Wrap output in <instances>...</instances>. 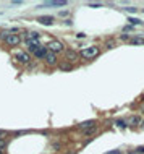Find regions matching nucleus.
<instances>
[{
	"mask_svg": "<svg viewBox=\"0 0 144 154\" xmlns=\"http://www.w3.org/2000/svg\"><path fill=\"white\" fill-rule=\"evenodd\" d=\"M97 55H99V47H96V46L84 47V49L81 50V57L86 58V60H91V58L97 57Z\"/></svg>",
	"mask_w": 144,
	"mask_h": 154,
	"instance_id": "1",
	"label": "nucleus"
},
{
	"mask_svg": "<svg viewBox=\"0 0 144 154\" xmlns=\"http://www.w3.org/2000/svg\"><path fill=\"white\" fill-rule=\"evenodd\" d=\"M47 47H49V52L55 54V55L63 50V44H62L60 41H50L49 44H47Z\"/></svg>",
	"mask_w": 144,
	"mask_h": 154,
	"instance_id": "2",
	"label": "nucleus"
},
{
	"mask_svg": "<svg viewBox=\"0 0 144 154\" xmlns=\"http://www.w3.org/2000/svg\"><path fill=\"white\" fill-rule=\"evenodd\" d=\"M5 42H7V44H8L10 47H16L19 42H21V37H19L18 34H15V33H10L8 36H7Z\"/></svg>",
	"mask_w": 144,
	"mask_h": 154,
	"instance_id": "3",
	"label": "nucleus"
},
{
	"mask_svg": "<svg viewBox=\"0 0 144 154\" xmlns=\"http://www.w3.org/2000/svg\"><path fill=\"white\" fill-rule=\"evenodd\" d=\"M37 21L44 26H52L54 25V16H49V15H44V16H39Z\"/></svg>",
	"mask_w": 144,
	"mask_h": 154,
	"instance_id": "4",
	"label": "nucleus"
},
{
	"mask_svg": "<svg viewBox=\"0 0 144 154\" xmlns=\"http://www.w3.org/2000/svg\"><path fill=\"white\" fill-rule=\"evenodd\" d=\"M44 60H46L47 65H55V64H57V55L47 50V54H46V57H44Z\"/></svg>",
	"mask_w": 144,
	"mask_h": 154,
	"instance_id": "5",
	"label": "nucleus"
},
{
	"mask_svg": "<svg viewBox=\"0 0 144 154\" xmlns=\"http://www.w3.org/2000/svg\"><path fill=\"white\" fill-rule=\"evenodd\" d=\"M16 60L21 62V64H29L31 57H29V54H26V52H18L16 54Z\"/></svg>",
	"mask_w": 144,
	"mask_h": 154,
	"instance_id": "6",
	"label": "nucleus"
},
{
	"mask_svg": "<svg viewBox=\"0 0 144 154\" xmlns=\"http://www.w3.org/2000/svg\"><path fill=\"white\" fill-rule=\"evenodd\" d=\"M33 54H34L36 58H44V57H46V54H47V49H46V47H42V46H39Z\"/></svg>",
	"mask_w": 144,
	"mask_h": 154,
	"instance_id": "7",
	"label": "nucleus"
},
{
	"mask_svg": "<svg viewBox=\"0 0 144 154\" xmlns=\"http://www.w3.org/2000/svg\"><path fill=\"white\" fill-rule=\"evenodd\" d=\"M66 2L65 0H54V2H46L42 3V7H65Z\"/></svg>",
	"mask_w": 144,
	"mask_h": 154,
	"instance_id": "8",
	"label": "nucleus"
},
{
	"mask_svg": "<svg viewBox=\"0 0 144 154\" xmlns=\"http://www.w3.org/2000/svg\"><path fill=\"white\" fill-rule=\"evenodd\" d=\"M26 41H29V42H39V33H34V31L28 33Z\"/></svg>",
	"mask_w": 144,
	"mask_h": 154,
	"instance_id": "9",
	"label": "nucleus"
},
{
	"mask_svg": "<svg viewBox=\"0 0 144 154\" xmlns=\"http://www.w3.org/2000/svg\"><path fill=\"white\" fill-rule=\"evenodd\" d=\"M93 127H96V122L94 120H87V122L79 123V128H81V130H89V128H93Z\"/></svg>",
	"mask_w": 144,
	"mask_h": 154,
	"instance_id": "10",
	"label": "nucleus"
},
{
	"mask_svg": "<svg viewBox=\"0 0 144 154\" xmlns=\"http://www.w3.org/2000/svg\"><path fill=\"white\" fill-rule=\"evenodd\" d=\"M131 44H144V36H139V37H134L131 41Z\"/></svg>",
	"mask_w": 144,
	"mask_h": 154,
	"instance_id": "11",
	"label": "nucleus"
},
{
	"mask_svg": "<svg viewBox=\"0 0 144 154\" xmlns=\"http://www.w3.org/2000/svg\"><path fill=\"white\" fill-rule=\"evenodd\" d=\"M66 57L70 58V60H76V58H78V55L75 54L73 50H68V52H66Z\"/></svg>",
	"mask_w": 144,
	"mask_h": 154,
	"instance_id": "12",
	"label": "nucleus"
},
{
	"mask_svg": "<svg viewBox=\"0 0 144 154\" xmlns=\"http://www.w3.org/2000/svg\"><path fill=\"white\" fill-rule=\"evenodd\" d=\"M115 125H117L118 128H125L126 127V122L125 120H117V122H115Z\"/></svg>",
	"mask_w": 144,
	"mask_h": 154,
	"instance_id": "13",
	"label": "nucleus"
},
{
	"mask_svg": "<svg viewBox=\"0 0 144 154\" xmlns=\"http://www.w3.org/2000/svg\"><path fill=\"white\" fill-rule=\"evenodd\" d=\"M128 21H130L131 23V25H141V19H138V18H130V19H128Z\"/></svg>",
	"mask_w": 144,
	"mask_h": 154,
	"instance_id": "14",
	"label": "nucleus"
},
{
	"mask_svg": "<svg viewBox=\"0 0 144 154\" xmlns=\"http://www.w3.org/2000/svg\"><path fill=\"white\" fill-rule=\"evenodd\" d=\"M5 148H7V140H3V138H0V151H3Z\"/></svg>",
	"mask_w": 144,
	"mask_h": 154,
	"instance_id": "15",
	"label": "nucleus"
},
{
	"mask_svg": "<svg viewBox=\"0 0 144 154\" xmlns=\"http://www.w3.org/2000/svg\"><path fill=\"white\" fill-rule=\"evenodd\" d=\"M8 34H10V31H2V33H0V39H7Z\"/></svg>",
	"mask_w": 144,
	"mask_h": 154,
	"instance_id": "16",
	"label": "nucleus"
},
{
	"mask_svg": "<svg viewBox=\"0 0 144 154\" xmlns=\"http://www.w3.org/2000/svg\"><path fill=\"white\" fill-rule=\"evenodd\" d=\"M60 68H62V70H71V65L70 64H62V65H60Z\"/></svg>",
	"mask_w": 144,
	"mask_h": 154,
	"instance_id": "17",
	"label": "nucleus"
},
{
	"mask_svg": "<svg viewBox=\"0 0 144 154\" xmlns=\"http://www.w3.org/2000/svg\"><path fill=\"white\" fill-rule=\"evenodd\" d=\"M139 122H141V120H139V117H133V118H131V120H130V123L136 125V123H139Z\"/></svg>",
	"mask_w": 144,
	"mask_h": 154,
	"instance_id": "18",
	"label": "nucleus"
},
{
	"mask_svg": "<svg viewBox=\"0 0 144 154\" xmlns=\"http://www.w3.org/2000/svg\"><path fill=\"white\" fill-rule=\"evenodd\" d=\"M125 11H130V13H136V8L134 7H126V8H123Z\"/></svg>",
	"mask_w": 144,
	"mask_h": 154,
	"instance_id": "19",
	"label": "nucleus"
},
{
	"mask_svg": "<svg viewBox=\"0 0 144 154\" xmlns=\"http://www.w3.org/2000/svg\"><path fill=\"white\" fill-rule=\"evenodd\" d=\"M136 153H138V154H143V153H144V146H139V148L136 149Z\"/></svg>",
	"mask_w": 144,
	"mask_h": 154,
	"instance_id": "20",
	"label": "nucleus"
},
{
	"mask_svg": "<svg viewBox=\"0 0 144 154\" xmlns=\"http://www.w3.org/2000/svg\"><path fill=\"white\" fill-rule=\"evenodd\" d=\"M94 132H96V127L89 128V130H86V133H87V135H91V133H94Z\"/></svg>",
	"mask_w": 144,
	"mask_h": 154,
	"instance_id": "21",
	"label": "nucleus"
},
{
	"mask_svg": "<svg viewBox=\"0 0 144 154\" xmlns=\"http://www.w3.org/2000/svg\"><path fill=\"white\" fill-rule=\"evenodd\" d=\"M91 7H93V8H99V7H101V3H89Z\"/></svg>",
	"mask_w": 144,
	"mask_h": 154,
	"instance_id": "22",
	"label": "nucleus"
},
{
	"mask_svg": "<svg viewBox=\"0 0 144 154\" xmlns=\"http://www.w3.org/2000/svg\"><path fill=\"white\" fill-rule=\"evenodd\" d=\"M107 154H120L118 151H110V153H107Z\"/></svg>",
	"mask_w": 144,
	"mask_h": 154,
	"instance_id": "23",
	"label": "nucleus"
},
{
	"mask_svg": "<svg viewBox=\"0 0 144 154\" xmlns=\"http://www.w3.org/2000/svg\"><path fill=\"white\" fill-rule=\"evenodd\" d=\"M0 154H5V153H3V151H0Z\"/></svg>",
	"mask_w": 144,
	"mask_h": 154,
	"instance_id": "24",
	"label": "nucleus"
},
{
	"mask_svg": "<svg viewBox=\"0 0 144 154\" xmlns=\"http://www.w3.org/2000/svg\"><path fill=\"white\" fill-rule=\"evenodd\" d=\"M130 154H134V153H130Z\"/></svg>",
	"mask_w": 144,
	"mask_h": 154,
	"instance_id": "25",
	"label": "nucleus"
}]
</instances>
